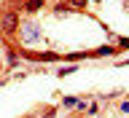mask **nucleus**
I'll return each mask as SVG.
<instances>
[{"label":"nucleus","instance_id":"f257e3e1","mask_svg":"<svg viewBox=\"0 0 129 118\" xmlns=\"http://www.w3.org/2000/svg\"><path fill=\"white\" fill-rule=\"evenodd\" d=\"M19 38H22V43H38L43 38V30L35 22H19Z\"/></svg>","mask_w":129,"mask_h":118},{"label":"nucleus","instance_id":"f03ea898","mask_svg":"<svg viewBox=\"0 0 129 118\" xmlns=\"http://www.w3.org/2000/svg\"><path fill=\"white\" fill-rule=\"evenodd\" d=\"M0 30L3 32L19 30V16H16V11H3V14H0Z\"/></svg>","mask_w":129,"mask_h":118},{"label":"nucleus","instance_id":"7ed1b4c3","mask_svg":"<svg viewBox=\"0 0 129 118\" xmlns=\"http://www.w3.org/2000/svg\"><path fill=\"white\" fill-rule=\"evenodd\" d=\"M43 6H46V0H27V3H24V11H27V14H35V11H40Z\"/></svg>","mask_w":129,"mask_h":118},{"label":"nucleus","instance_id":"20e7f679","mask_svg":"<svg viewBox=\"0 0 129 118\" xmlns=\"http://www.w3.org/2000/svg\"><path fill=\"white\" fill-rule=\"evenodd\" d=\"M118 48H110V46H100L97 51H91V56H113Z\"/></svg>","mask_w":129,"mask_h":118},{"label":"nucleus","instance_id":"39448f33","mask_svg":"<svg viewBox=\"0 0 129 118\" xmlns=\"http://www.w3.org/2000/svg\"><path fill=\"white\" fill-rule=\"evenodd\" d=\"M62 105H64V107H75V105H78V99H75V97H64Z\"/></svg>","mask_w":129,"mask_h":118},{"label":"nucleus","instance_id":"423d86ee","mask_svg":"<svg viewBox=\"0 0 129 118\" xmlns=\"http://www.w3.org/2000/svg\"><path fill=\"white\" fill-rule=\"evenodd\" d=\"M78 67H62V70H56V75H70V72H75Z\"/></svg>","mask_w":129,"mask_h":118},{"label":"nucleus","instance_id":"0eeeda50","mask_svg":"<svg viewBox=\"0 0 129 118\" xmlns=\"http://www.w3.org/2000/svg\"><path fill=\"white\" fill-rule=\"evenodd\" d=\"M116 43H118L121 48H129V38H116Z\"/></svg>","mask_w":129,"mask_h":118},{"label":"nucleus","instance_id":"6e6552de","mask_svg":"<svg viewBox=\"0 0 129 118\" xmlns=\"http://www.w3.org/2000/svg\"><path fill=\"white\" fill-rule=\"evenodd\" d=\"M121 113H126V115H129V99H126V102H121Z\"/></svg>","mask_w":129,"mask_h":118},{"label":"nucleus","instance_id":"1a4fd4ad","mask_svg":"<svg viewBox=\"0 0 129 118\" xmlns=\"http://www.w3.org/2000/svg\"><path fill=\"white\" fill-rule=\"evenodd\" d=\"M83 3H86V0H70V6H75V8H81Z\"/></svg>","mask_w":129,"mask_h":118},{"label":"nucleus","instance_id":"9d476101","mask_svg":"<svg viewBox=\"0 0 129 118\" xmlns=\"http://www.w3.org/2000/svg\"><path fill=\"white\" fill-rule=\"evenodd\" d=\"M121 64H129V59H126V62H121Z\"/></svg>","mask_w":129,"mask_h":118},{"label":"nucleus","instance_id":"9b49d317","mask_svg":"<svg viewBox=\"0 0 129 118\" xmlns=\"http://www.w3.org/2000/svg\"><path fill=\"white\" fill-rule=\"evenodd\" d=\"M30 118H40V115H30Z\"/></svg>","mask_w":129,"mask_h":118}]
</instances>
